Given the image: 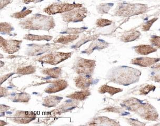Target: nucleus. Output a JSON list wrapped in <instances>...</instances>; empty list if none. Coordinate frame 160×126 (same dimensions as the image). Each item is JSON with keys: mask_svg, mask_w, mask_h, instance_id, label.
Segmentation results:
<instances>
[{"mask_svg": "<svg viewBox=\"0 0 160 126\" xmlns=\"http://www.w3.org/2000/svg\"><path fill=\"white\" fill-rule=\"evenodd\" d=\"M11 0H1V9L3 8L4 7L10 3Z\"/></svg>", "mask_w": 160, "mask_h": 126, "instance_id": "f704fd0d", "label": "nucleus"}, {"mask_svg": "<svg viewBox=\"0 0 160 126\" xmlns=\"http://www.w3.org/2000/svg\"><path fill=\"white\" fill-rule=\"evenodd\" d=\"M141 35L139 32L135 30H131L130 31L126 32L121 37V40L123 42L128 43L130 41H134L137 40Z\"/></svg>", "mask_w": 160, "mask_h": 126, "instance_id": "4468645a", "label": "nucleus"}, {"mask_svg": "<svg viewBox=\"0 0 160 126\" xmlns=\"http://www.w3.org/2000/svg\"><path fill=\"white\" fill-rule=\"evenodd\" d=\"M78 37V35H74V34H69L65 36H61L54 40V41L55 43L67 44L75 41Z\"/></svg>", "mask_w": 160, "mask_h": 126, "instance_id": "f3484780", "label": "nucleus"}, {"mask_svg": "<svg viewBox=\"0 0 160 126\" xmlns=\"http://www.w3.org/2000/svg\"><path fill=\"white\" fill-rule=\"evenodd\" d=\"M22 2L26 4H28L30 3H31V2H35V0H22Z\"/></svg>", "mask_w": 160, "mask_h": 126, "instance_id": "c9c22d12", "label": "nucleus"}, {"mask_svg": "<svg viewBox=\"0 0 160 126\" xmlns=\"http://www.w3.org/2000/svg\"><path fill=\"white\" fill-rule=\"evenodd\" d=\"M68 86L67 81L63 80H58L54 81L45 90L48 93H54L64 90Z\"/></svg>", "mask_w": 160, "mask_h": 126, "instance_id": "ddd939ff", "label": "nucleus"}, {"mask_svg": "<svg viewBox=\"0 0 160 126\" xmlns=\"http://www.w3.org/2000/svg\"><path fill=\"white\" fill-rule=\"evenodd\" d=\"M61 72V69L59 68H52V69H48V70H44V73L46 74L47 75H48L50 76L56 78L59 76Z\"/></svg>", "mask_w": 160, "mask_h": 126, "instance_id": "b1692460", "label": "nucleus"}, {"mask_svg": "<svg viewBox=\"0 0 160 126\" xmlns=\"http://www.w3.org/2000/svg\"></svg>", "mask_w": 160, "mask_h": 126, "instance_id": "4c0bfd02", "label": "nucleus"}, {"mask_svg": "<svg viewBox=\"0 0 160 126\" xmlns=\"http://www.w3.org/2000/svg\"><path fill=\"white\" fill-rule=\"evenodd\" d=\"M155 67L156 70L154 72L153 75L152 76L154 77V79L155 80L160 81V65Z\"/></svg>", "mask_w": 160, "mask_h": 126, "instance_id": "72a5a7b5", "label": "nucleus"}, {"mask_svg": "<svg viewBox=\"0 0 160 126\" xmlns=\"http://www.w3.org/2000/svg\"><path fill=\"white\" fill-rule=\"evenodd\" d=\"M112 23L111 21L104 18H100L97 20L96 24L98 27H105L109 26Z\"/></svg>", "mask_w": 160, "mask_h": 126, "instance_id": "bb28decb", "label": "nucleus"}, {"mask_svg": "<svg viewBox=\"0 0 160 126\" xmlns=\"http://www.w3.org/2000/svg\"><path fill=\"white\" fill-rule=\"evenodd\" d=\"M118 72V75L115 76L116 78L114 80H116L117 83H120L124 85H130L131 83H134L133 80H137L138 70L133 68L124 67L122 68V71Z\"/></svg>", "mask_w": 160, "mask_h": 126, "instance_id": "39448f33", "label": "nucleus"}, {"mask_svg": "<svg viewBox=\"0 0 160 126\" xmlns=\"http://www.w3.org/2000/svg\"><path fill=\"white\" fill-rule=\"evenodd\" d=\"M27 8H24L20 12H16L15 13L12 14L11 17L14 18H22L27 17V15L31 13L32 12V10H28V9H26Z\"/></svg>", "mask_w": 160, "mask_h": 126, "instance_id": "5701e85b", "label": "nucleus"}, {"mask_svg": "<svg viewBox=\"0 0 160 126\" xmlns=\"http://www.w3.org/2000/svg\"><path fill=\"white\" fill-rule=\"evenodd\" d=\"M22 43L21 41L4 40L2 37H1V47L4 52L10 54L15 53L18 51Z\"/></svg>", "mask_w": 160, "mask_h": 126, "instance_id": "1a4fd4ad", "label": "nucleus"}, {"mask_svg": "<svg viewBox=\"0 0 160 126\" xmlns=\"http://www.w3.org/2000/svg\"><path fill=\"white\" fill-rule=\"evenodd\" d=\"M34 71H35V69L33 68V67L28 66L19 69L18 71V74L24 75V74L33 73Z\"/></svg>", "mask_w": 160, "mask_h": 126, "instance_id": "cd10ccee", "label": "nucleus"}, {"mask_svg": "<svg viewBox=\"0 0 160 126\" xmlns=\"http://www.w3.org/2000/svg\"><path fill=\"white\" fill-rule=\"evenodd\" d=\"M88 10L85 7H79L74 8L70 11L66 12L62 14L63 20L65 22H82L84 19L87 17Z\"/></svg>", "mask_w": 160, "mask_h": 126, "instance_id": "423d86ee", "label": "nucleus"}, {"mask_svg": "<svg viewBox=\"0 0 160 126\" xmlns=\"http://www.w3.org/2000/svg\"><path fill=\"white\" fill-rule=\"evenodd\" d=\"M72 52L70 53H63V52H52L43 56L41 57L38 58V61H41L42 63L50 64L52 65H56L58 63L70 58Z\"/></svg>", "mask_w": 160, "mask_h": 126, "instance_id": "0eeeda50", "label": "nucleus"}, {"mask_svg": "<svg viewBox=\"0 0 160 126\" xmlns=\"http://www.w3.org/2000/svg\"><path fill=\"white\" fill-rule=\"evenodd\" d=\"M113 6V3L101 4L97 7V10L100 13H107L110 8Z\"/></svg>", "mask_w": 160, "mask_h": 126, "instance_id": "393cba45", "label": "nucleus"}, {"mask_svg": "<svg viewBox=\"0 0 160 126\" xmlns=\"http://www.w3.org/2000/svg\"><path fill=\"white\" fill-rule=\"evenodd\" d=\"M95 61L93 60H87L78 57L76 61L74 67L78 74L88 75L92 73L95 67Z\"/></svg>", "mask_w": 160, "mask_h": 126, "instance_id": "6e6552de", "label": "nucleus"}, {"mask_svg": "<svg viewBox=\"0 0 160 126\" xmlns=\"http://www.w3.org/2000/svg\"><path fill=\"white\" fill-rule=\"evenodd\" d=\"M122 91V90L118 89V88H114L112 87L108 86L107 85L102 86L99 90V92L100 93H108L111 94H115L116 93H119L120 91Z\"/></svg>", "mask_w": 160, "mask_h": 126, "instance_id": "aec40b11", "label": "nucleus"}, {"mask_svg": "<svg viewBox=\"0 0 160 126\" xmlns=\"http://www.w3.org/2000/svg\"><path fill=\"white\" fill-rule=\"evenodd\" d=\"M62 99V98L58 97L51 96V97L47 98V100H44L46 104L45 106L48 107L54 106L57 104H58Z\"/></svg>", "mask_w": 160, "mask_h": 126, "instance_id": "4be33fe9", "label": "nucleus"}, {"mask_svg": "<svg viewBox=\"0 0 160 126\" xmlns=\"http://www.w3.org/2000/svg\"><path fill=\"white\" fill-rule=\"evenodd\" d=\"M19 25L27 30L49 31L55 27V24L52 17L37 14L22 21Z\"/></svg>", "mask_w": 160, "mask_h": 126, "instance_id": "f257e3e1", "label": "nucleus"}, {"mask_svg": "<svg viewBox=\"0 0 160 126\" xmlns=\"http://www.w3.org/2000/svg\"><path fill=\"white\" fill-rule=\"evenodd\" d=\"M135 51L140 55H147L157 51L154 47L148 45H141L134 47Z\"/></svg>", "mask_w": 160, "mask_h": 126, "instance_id": "2eb2a0df", "label": "nucleus"}, {"mask_svg": "<svg viewBox=\"0 0 160 126\" xmlns=\"http://www.w3.org/2000/svg\"><path fill=\"white\" fill-rule=\"evenodd\" d=\"M108 45L109 44L104 41L100 40H96L95 41L92 42L88 48L86 49L82 53L87 54H90L95 50H102L104 48H107V47H108Z\"/></svg>", "mask_w": 160, "mask_h": 126, "instance_id": "9b49d317", "label": "nucleus"}, {"mask_svg": "<svg viewBox=\"0 0 160 126\" xmlns=\"http://www.w3.org/2000/svg\"><path fill=\"white\" fill-rule=\"evenodd\" d=\"M82 7L81 4L56 3L48 5L44 9V12L49 15H54L58 13H64L74 8Z\"/></svg>", "mask_w": 160, "mask_h": 126, "instance_id": "20e7f679", "label": "nucleus"}, {"mask_svg": "<svg viewBox=\"0 0 160 126\" xmlns=\"http://www.w3.org/2000/svg\"><path fill=\"white\" fill-rule=\"evenodd\" d=\"M44 0H35V2H34V3H38V2H41L43 1Z\"/></svg>", "mask_w": 160, "mask_h": 126, "instance_id": "e433bc0d", "label": "nucleus"}, {"mask_svg": "<svg viewBox=\"0 0 160 126\" xmlns=\"http://www.w3.org/2000/svg\"><path fill=\"white\" fill-rule=\"evenodd\" d=\"M53 38L51 36H40V35H33V34H27L24 37V39L28 40V41H49L52 40Z\"/></svg>", "mask_w": 160, "mask_h": 126, "instance_id": "a211bd4d", "label": "nucleus"}, {"mask_svg": "<svg viewBox=\"0 0 160 126\" xmlns=\"http://www.w3.org/2000/svg\"><path fill=\"white\" fill-rule=\"evenodd\" d=\"M160 61L159 58H150V57H140V58H134L132 60L131 63L138 65L140 66L146 67L150 66L154 64L157 63Z\"/></svg>", "mask_w": 160, "mask_h": 126, "instance_id": "f8f14e48", "label": "nucleus"}, {"mask_svg": "<svg viewBox=\"0 0 160 126\" xmlns=\"http://www.w3.org/2000/svg\"><path fill=\"white\" fill-rule=\"evenodd\" d=\"M90 94V91H80V92H76L74 93L73 94H70L68 96V97L77 100H82L85 99L87 97L89 96Z\"/></svg>", "mask_w": 160, "mask_h": 126, "instance_id": "6ab92c4d", "label": "nucleus"}, {"mask_svg": "<svg viewBox=\"0 0 160 126\" xmlns=\"http://www.w3.org/2000/svg\"><path fill=\"white\" fill-rule=\"evenodd\" d=\"M125 106L132 111H137L144 119L148 120H156L158 118V114L150 104H140L138 100L135 99L128 100L125 103ZM128 109V110H129Z\"/></svg>", "mask_w": 160, "mask_h": 126, "instance_id": "f03ea898", "label": "nucleus"}, {"mask_svg": "<svg viewBox=\"0 0 160 126\" xmlns=\"http://www.w3.org/2000/svg\"><path fill=\"white\" fill-rule=\"evenodd\" d=\"M85 28H70L65 30V31L62 32L61 33L68 34H78L84 31Z\"/></svg>", "mask_w": 160, "mask_h": 126, "instance_id": "a878e982", "label": "nucleus"}, {"mask_svg": "<svg viewBox=\"0 0 160 126\" xmlns=\"http://www.w3.org/2000/svg\"><path fill=\"white\" fill-rule=\"evenodd\" d=\"M152 45L160 48V37L158 36H152L150 40Z\"/></svg>", "mask_w": 160, "mask_h": 126, "instance_id": "7c9ffc66", "label": "nucleus"}, {"mask_svg": "<svg viewBox=\"0 0 160 126\" xmlns=\"http://www.w3.org/2000/svg\"><path fill=\"white\" fill-rule=\"evenodd\" d=\"M96 37L97 36H92L89 37H87V38H84L83 40H81L80 41H78V43L76 44L75 46H74V47H78L80 46H81L82 44L86 43L87 41H91L92 40H95L96 39Z\"/></svg>", "mask_w": 160, "mask_h": 126, "instance_id": "2f4dec72", "label": "nucleus"}, {"mask_svg": "<svg viewBox=\"0 0 160 126\" xmlns=\"http://www.w3.org/2000/svg\"><path fill=\"white\" fill-rule=\"evenodd\" d=\"M147 9V5L142 4H120L116 7L115 14L120 17H130L144 13Z\"/></svg>", "mask_w": 160, "mask_h": 126, "instance_id": "7ed1b4c3", "label": "nucleus"}, {"mask_svg": "<svg viewBox=\"0 0 160 126\" xmlns=\"http://www.w3.org/2000/svg\"><path fill=\"white\" fill-rule=\"evenodd\" d=\"M158 18H154L152 20L148 21V22H145L142 25V29L143 31H148L150 30L151 27H152V24L158 20Z\"/></svg>", "mask_w": 160, "mask_h": 126, "instance_id": "c85d7f7f", "label": "nucleus"}, {"mask_svg": "<svg viewBox=\"0 0 160 126\" xmlns=\"http://www.w3.org/2000/svg\"><path fill=\"white\" fill-rule=\"evenodd\" d=\"M155 86H151V85H147L144 87V88H142V90H140V92L142 94H148L150 91H152L153 90H155Z\"/></svg>", "mask_w": 160, "mask_h": 126, "instance_id": "473e14b6", "label": "nucleus"}, {"mask_svg": "<svg viewBox=\"0 0 160 126\" xmlns=\"http://www.w3.org/2000/svg\"><path fill=\"white\" fill-rule=\"evenodd\" d=\"M13 30V27L10 24L5 22L1 23V33L2 34H9Z\"/></svg>", "mask_w": 160, "mask_h": 126, "instance_id": "412c9836", "label": "nucleus"}, {"mask_svg": "<svg viewBox=\"0 0 160 126\" xmlns=\"http://www.w3.org/2000/svg\"><path fill=\"white\" fill-rule=\"evenodd\" d=\"M58 46L48 44L44 45H30V48L28 50V54L30 56H37L45 53L52 48H55Z\"/></svg>", "mask_w": 160, "mask_h": 126, "instance_id": "9d476101", "label": "nucleus"}, {"mask_svg": "<svg viewBox=\"0 0 160 126\" xmlns=\"http://www.w3.org/2000/svg\"><path fill=\"white\" fill-rule=\"evenodd\" d=\"M30 96L27 94H18L17 97H15L14 100L15 101H28V100L30 99Z\"/></svg>", "mask_w": 160, "mask_h": 126, "instance_id": "c756f323", "label": "nucleus"}, {"mask_svg": "<svg viewBox=\"0 0 160 126\" xmlns=\"http://www.w3.org/2000/svg\"><path fill=\"white\" fill-rule=\"evenodd\" d=\"M76 86L78 88L85 89L89 87L91 84V79L89 75L80 76L75 80Z\"/></svg>", "mask_w": 160, "mask_h": 126, "instance_id": "dca6fc26", "label": "nucleus"}]
</instances>
